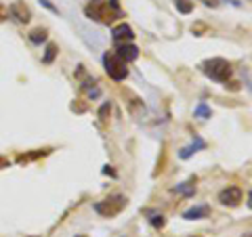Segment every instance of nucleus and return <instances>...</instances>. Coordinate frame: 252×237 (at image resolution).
<instances>
[{"instance_id": "nucleus-1", "label": "nucleus", "mask_w": 252, "mask_h": 237, "mask_svg": "<svg viewBox=\"0 0 252 237\" xmlns=\"http://www.w3.org/2000/svg\"><path fill=\"white\" fill-rule=\"evenodd\" d=\"M202 69H204V74L214 82H227L231 76V65L225 59H220V57H214V59L206 61L204 65H202Z\"/></svg>"}, {"instance_id": "nucleus-2", "label": "nucleus", "mask_w": 252, "mask_h": 237, "mask_svg": "<svg viewBox=\"0 0 252 237\" xmlns=\"http://www.w3.org/2000/svg\"><path fill=\"white\" fill-rule=\"evenodd\" d=\"M103 63H105V72L110 74L111 80H116V82L126 80V76H128V67H126V63L120 59L118 55H105Z\"/></svg>"}, {"instance_id": "nucleus-3", "label": "nucleus", "mask_w": 252, "mask_h": 237, "mask_svg": "<svg viewBox=\"0 0 252 237\" xmlns=\"http://www.w3.org/2000/svg\"><path fill=\"white\" fill-rule=\"evenodd\" d=\"M242 189L236 187V185H231V187H227L223 189L219 193V202L223 204V206H237L239 202H242Z\"/></svg>"}, {"instance_id": "nucleus-4", "label": "nucleus", "mask_w": 252, "mask_h": 237, "mask_svg": "<svg viewBox=\"0 0 252 237\" xmlns=\"http://www.w3.org/2000/svg\"><path fill=\"white\" fill-rule=\"evenodd\" d=\"M116 197L118 195H111V197H107L105 202H99V204H94V210H97L99 214H103V216H113V214H118L120 210H122L126 204H116L113 206V202H116Z\"/></svg>"}, {"instance_id": "nucleus-5", "label": "nucleus", "mask_w": 252, "mask_h": 237, "mask_svg": "<svg viewBox=\"0 0 252 237\" xmlns=\"http://www.w3.org/2000/svg\"><path fill=\"white\" fill-rule=\"evenodd\" d=\"M116 55H118L124 63H130V61H135L137 57H139V48H137L132 42H118Z\"/></svg>"}, {"instance_id": "nucleus-6", "label": "nucleus", "mask_w": 252, "mask_h": 237, "mask_svg": "<svg viewBox=\"0 0 252 237\" xmlns=\"http://www.w3.org/2000/svg\"><path fill=\"white\" fill-rule=\"evenodd\" d=\"M111 38H113L116 42H130L132 38H135V34H132V28H130V25L120 23V25H116V28L111 30Z\"/></svg>"}, {"instance_id": "nucleus-7", "label": "nucleus", "mask_w": 252, "mask_h": 237, "mask_svg": "<svg viewBox=\"0 0 252 237\" xmlns=\"http://www.w3.org/2000/svg\"><path fill=\"white\" fill-rule=\"evenodd\" d=\"M208 206H193V208H189L187 212H183V219L185 221H198V219H206L208 216Z\"/></svg>"}, {"instance_id": "nucleus-8", "label": "nucleus", "mask_w": 252, "mask_h": 237, "mask_svg": "<svg viewBox=\"0 0 252 237\" xmlns=\"http://www.w3.org/2000/svg\"><path fill=\"white\" fill-rule=\"evenodd\" d=\"M11 13H13V17L17 19V21H21V23H28L30 21V11L28 9H23V4H13L11 6Z\"/></svg>"}, {"instance_id": "nucleus-9", "label": "nucleus", "mask_w": 252, "mask_h": 237, "mask_svg": "<svg viewBox=\"0 0 252 237\" xmlns=\"http://www.w3.org/2000/svg\"><path fill=\"white\" fill-rule=\"evenodd\" d=\"M202 147H204V141H202V139H195V143H193V145H189V147H185V149H181L179 158H181V159H187V158H191L195 151H198V149H202Z\"/></svg>"}, {"instance_id": "nucleus-10", "label": "nucleus", "mask_w": 252, "mask_h": 237, "mask_svg": "<svg viewBox=\"0 0 252 237\" xmlns=\"http://www.w3.org/2000/svg\"><path fill=\"white\" fill-rule=\"evenodd\" d=\"M174 193H183V195H193L195 193V187H193V181H189V183H181V185H176V187H173Z\"/></svg>"}, {"instance_id": "nucleus-11", "label": "nucleus", "mask_w": 252, "mask_h": 237, "mask_svg": "<svg viewBox=\"0 0 252 237\" xmlns=\"http://www.w3.org/2000/svg\"><path fill=\"white\" fill-rule=\"evenodd\" d=\"M174 6H176V11L179 13H183V15H189V13L193 11L191 0H174Z\"/></svg>"}, {"instance_id": "nucleus-12", "label": "nucleus", "mask_w": 252, "mask_h": 237, "mask_svg": "<svg viewBox=\"0 0 252 237\" xmlns=\"http://www.w3.org/2000/svg\"><path fill=\"white\" fill-rule=\"evenodd\" d=\"M195 118H202V120H208L212 116V111H210V107H208L206 103H198V107H195Z\"/></svg>"}, {"instance_id": "nucleus-13", "label": "nucleus", "mask_w": 252, "mask_h": 237, "mask_svg": "<svg viewBox=\"0 0 252 237\" xmlns=\"http://www.w3.org/2000/svg\"><path fill=\"white\" fill-rule=\"evenodd\" d=\"M55 57H57V47H55V44H48L47 53H44V57H42V63H47V65H48V63H53Z\"/></svg>"}, {"instance_id": "nucleus-14", "label": "nucleus", "mask_w": 252, "mask_h": 237, "mask_svg": "<svg viewBox=\"0 0 252 237\" xmlns=\"http://www.w3.org/2000/svg\"><path fill=\"white\" fill-rule=\"evenodd\" d=\"M30 40L34 44H42L44 40H47V32H44V30H34L30 34Z\"/></svg>"}, {"instance_id": "nucleus-15", "label": "nucleus", "mask_w": 252, "mask_h": 237, "mask_svg": "<svg viewBox=\"0 0 252 237\" xmlns=\"http://www.w3.org/2000/svg\"><path fill=\"white\" fill-rule=\"evenodd\" d=\"M151 225H154L156 229H160V227H164V222H166V221H164V216L162 214H154V216H151Z\"/></svg>"}, {"instance_id": "nucleus-16", "label": "nucleus", "mask_w": 252, "mask_h": 237, "mask_svg": "<svg viewBox=\"0 0 252 237\" xmlns=\"http://www.w3.org/2000/svg\"><path fill=\"white\" fill-rule=\"evenodd\" d=\"M110 111H111V103L107 101V103L101 105V110H99V118H101V120H107V113H110Z\"/></svg>"}, {"instance_id": "nucleus-17", "label": "nucleus", "mask_w": 252, "mask_h": 237, "mask_svg": "<svg viewBox=\"0 0 252 237\" xmlns=\"http://www.w3.org/2000/svg\"><path fill=\"white\" fill-rule=\"evenodd\" d=\"M99 95H101V91H99V88H93V91H88V97H91V99L99 97Z\"/></svg>"}, {"instance_id": "nucleus-18", "label": "nucleus", "mask_w": 252, "mask_h": 237, "mask_svg": "<svg viewBox=\"0 0 252 237\" xmlns=\"http://www.w3.org/2000/svg\"><path fill=\"white\" fill-rule=\"evenodd\" d=\"M40 2H42L44 6H47V9H50V11H57V9H55V6H53V4H50V2H48V0H40Z\"/></svg>"}, {"instance_id": "nucleus-19", "label": "nucleus", "mask_w": 252, "mask_h": 237, "mask_svg": "<svg viewBox=\"0 0 252 237\" xmlns=\"http://www.w3.org/2000/svg\"><path fill=\"white\" fill-rule=\"evenodd\" d=\"M204 4H208V6H217L219 2H217V0H204Z\"/></svg>"}, {"instance_id": "nucleus-20", "label": "nucleus", "mask_w": 252, "mask_h": 237, "mask_svg": "<svg viewBox=\"0 0 252 237\" xmlns=\"http://www.w3.org/2000/svg\"><path fill=\"white\" fill-rule=\"evenodd\" d=\"M103 172H105V174H111V176H113V170L110 168V166H105V168H103Z\"/></svg>"}, {"instance_id": "nucleus-21", "label": "nucleus", "mask_w": 252, "mask_h": 237, "mask_svg": "<svg viewBox=\"0 0 252 237\" xmlns=\"http://www.w3.org/2000/svg\"><path fill=\"white\" fill-rule=\"evenodd\" d=\"M244 237H250V233H246V235H244Z\"/></svg>"}]
</instances>
